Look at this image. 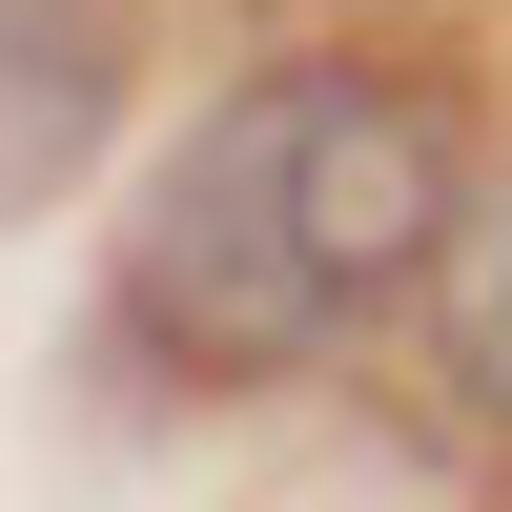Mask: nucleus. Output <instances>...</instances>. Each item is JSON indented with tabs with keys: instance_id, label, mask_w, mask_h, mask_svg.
<instances>
[{
	"instance_id": "1",
	"label": "nucleus",
	"mask_w": 512,
	"mask_h": 512,
	"mask_svg": "<svg viewBox=\"0 0 512 512\" xmlns=\"http://www.w3.org/2000/svg\"><path fill=\"white\" fill-rule=\"evenodd\" d=\"M431 246H451V123H431V82L287 62V82H246V103H205L164 144L144 226H123V308L185 369H287L328 328H369Z\"/></svg>"
},
{
	"instance_id": "2",
	"label": "nucleus",
	"mask_w": 512,
	"mask_h": 512,
	"mask_svg": "<svg viewBox=\"0 0 512 512\" xmlns=\"http://www.w3.org/2000/svg\"><path fill=\"white\" fill-rule=\"evenodd\" d=\"M123 123V0H0V205L82 185Z\"/></svg>"
},
{
	"instance_id": "3",
	"label": "nucleus",
	"mask_w": 512,
	"mask_h": 512,
	"mask_svg": "<svg viewBox=\"0 0 512 512\" xmlns=\"http://www.w3.org/2000/svg\"><path fill=\"white\" fill-rule=\"evenodd\" d=\"M451 390L512 431V185H472V205H451Z\"/></svg>"
}]
</instances>
